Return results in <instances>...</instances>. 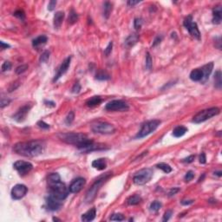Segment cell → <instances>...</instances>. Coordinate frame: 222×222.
Segmentation results:
<instances>
[{"mask_svg":"<svg viewBox=\"0 0 222 222\" xmlns=\"http://www.w3.org/2000/svg\"><path fill=\"white\" fill-rule=\"evenodd\" d=\"M207 161V157H206V154L204 153H201V155H200V162L201 164H205Z\"/></svg>","mask_w":222,"mask_h":222,"instance_id":"obj_51","label":"cell"},{"mask_svg":"<svg viewBox=\"0 0 222 222\" xmlns=\"http://www.w3.org/2000/svg\"><path fill=\"white\" fill-rule=\"evenodd\" d=\"M80 90H81V85H80V83L77 82V83H76L74 84V86H73V88H72V93L77 94V93L80 92Z\"/></svg>","mask_w":222,"mask_h":222,"instance_id":"obj_46","label":"cell"},{"mask_svg":"<svg viewBox=\"0 0 222 222\" xmlns=\"http://www.w3.org/2000/svg\"><path fill=\"white\" fill-rule=\"evenodd\" d=\"M30 108H31V106H30V104H26V105L23 106V107H22L21 109H19L18 111L13 116L14 120L17 121V122H21L24 121L26 116H27L29 111L30 109Z\"/></svg>","mask_w":222,"mask_h":222,"instance_id":"obj_13","label":"cell"},{"mask_svg":"<svg viewBox=\"0 0 222 222\" xmlns=\"http://www.w3.org/2000/svg\"><path fill=\"white\" fill-rule=\"evenodd\" d=\"M213 23L215 24H220L222 18V10L220 6L215 7L214 9L213 10Z\"/></svg>","mask_w":222,"mask_h":222,"instance_id":"obj_19","label":"cell"},{"mask_svg":"<svg viewBox=\"0 0 222 222\" xmlns=\"http://www.w3.org/2000/svg\"><path fill=\"white\" fill-rule=\"evenodd\" d=\"M13 150L17 154L25 157H35L43 154L44 150V143L42 141L18 142L14 146Z\"/></svg>","mask_w":222,"mask_h":222,"instance_id":"obj_1","label":"cell"},{"mask_svg":"<svg viewBox=\"0 0 222 222\" xmlns=\"http://www.w3.org/2000/svg\"><path fill=\"white\" fill-rule=\"evenodd\" d=\"M61 180V177L57 173H50L48 176V182L49 183H54Z\"/></svg>","mask_w":222,"mask_h":222,"instance_id":"obj_33","label":"cell"},{"mask_svg":"<svg viewBox=\"0 0 222 222\" xmlns=\"http://www.w3.org/2000/svg\"><path fill=\"white\" fill-rule=\"evenodd\" d=\"M49 195L55 197L56 199L60 200V201H63L64 199L67 198L68 194H69V190L67 189V187L65 186L64 183H62V181H57V182H54V183H49Z\"/></svg>","mask_w":222,"mask_h":222,"instance_id":"obj_3","label":"cell"},{"mask_svg":"<svg viewBox=\"0 0 222 222\" xmlns=\"http://www.w3.org/2000/svg\"><path fill=\"white\" fill-rule=\"evenodd\" d=\"M142 25V19L141 18H135L134 21V27L136 30H140Z\"/></svg>","mask_w":222,"mask_h":222,"instance_id":"obj_42","label":"cell"},{"mask_svg":"<svg viewBox=\"0 0 222 222\" xmlns=\"http://www.w3.org/2000/svg\"><path fill=\"white\" fill-rule=\"evenodd\" d=\"M59 138L62 140V141L72 144V145L77 146L78 148L88 145L89 143L92 142L93 141L90 140L86 135L82 133H67V134H60L58 135Z\"/></svg>","mask_w":222,"mask_h":222,"instance_id":"obj_2","label":"cell"},{"mask_svg":"<svg viewBox=\"0 0 222 222\" xmlns=\"http://www.w3.org/2000/svg\"><path fill=\"white\" fill-rule=\"evenodd\" d=\"M92 166L94 168H96L97 170H103L106 168L107 166V162H106V160L103 158H100V159L95 160L93 162H92Z\"/></svg>","mask_w":222,"mask_h":222,"instance_id":"obj_23","label":"cell"},{"mask_svg":"<svg viewBox=\"0 0 222 222\" xmlns=\"http://www.w3.org/2000/svg\"><path fill=\"white\" fill-rule=\"evenodd\" d=\"M70 61H71V57L69 56V57H67L62 63L61 64V66H60V68L58 69V71H57V73H56V75L54 77V79H53V82H56V81H57L61 76H62V75H64L66 72H67V70L69 69V65H70Z\"/></svg>","mask_w":222,"mask_h":222,"instance_id":"obj_16","label":"cell"},{"mask_svg":"<svg viewBox=\"0 0 222 222\" xmlns=\"http://www.w3.org/2000/svg\"><path fill=\"white\" fill-rule=\"evenodd\" d=\"M91 129L94 133L102 135H111L116 132V128L113 125L103 122H98L97 123H94L91 126Z\"/></svg>","mask_w":222,"mask_h":222,"instance_id":"obj_8","label":"cell"},{"mask_svg":"<svg viewBox=\"0 0 222 222\" xmlns=\"http://www.w3.org/2000/svg\"><path fill=\"white\" fill-rule=\"evenodd\" d=\"M141 201V198L139 195L135 194V195H133L128 199V204L130 206H135V205H138Z\"/></svg>","mask_w":222,"mask_h":222,"instance_id":"obj_29","label":"cell"},{"mask_svg":"<svg viewBox=\"0 0 222 222\" xmlns=\"http://www.w3.org/2000/svg\"><path fill=\"white\" fill-rule=\"evenodd\" d=\"M0 44H1V49H7V48H10V45H9V44H7V43H5L4 42H0Z\"/></svg>","mask_w":222,"mask_h":222,"instance_id":"obj_56","label":"cell"},{"mask_svg":"<svg viewBox=\"0 0 222 222\" xmlns=\"http://www.w3.org/2000/svg\"><path fill=\"white\" fill-rule=\"evenodd\" d=\"M203 77V73L201 69H195L192 70L190 73V79L194 82H201V80Z\"/></svg>","mask_w":222,"mask_h":222,"instance_id":"obj_24","label":"cell"},{"mask_svg":"<svg viewBox=\"0 0 222 222\" xmlns=\"http://www.w3.org/2000/svg\"><path fill=\"white\" fill-rule=\"evenodd\" d=\"M74 118H75V113H74V111H70L69 114H68L66 119H65V122L68 125L71 124L73 122V121H74Z\"/></svg>","mask_w":222,"mask_h":222,"instance_id":"obj_38","label":"cell"},{"mask_svg":"<svg viewBox=\"0 0 222 222\" xmlns=\"http://www.w3.org/2000/svg\"><path fill=\"white\" fill-rule=\"evenodd\" d=\"M139 3H141V1H133V0H129V1H128V6H135V5H137V4H139Z\"/></svg>","mask_w":222,"mask_h":222,"instance_id":"obj_53","label":"cell"},{"mask_svg":"<svg viewBox=\"0 0 222 222\" xmlns=\"http://www.w3.org/2000/svg\"><path fill=\"white\" fill-rule=\"evenodd\" d=\"M179 190H180V189H179L178 187H173V188H172V189L169 191V196H173V195H174L176 193L179 192Z\"/></svg>","mask_w":222,"mask_h":222,"instance_id":"obj_52","label":"cell"},{"mask_svg":"<svg viewBox=\"0 0 222 222\" xmlns=\"http://www.w3.org/2000/svg\"><path fill=\"white\" fill-rule=\"evenodd\" d=\"M28 188L25 185L23 184H17L16 186H14L13 188L11 189V197L14 200H20L23 197L25 196V194H27Z\"/></svg>","mask_w":222,"mask_h":222,"instance_id":"obj_12","label":"cell"},{"mask_svg":"<svg viewBox=\"0 0 222 222\" xmlns=\"http://www.w3.org/2000/svg\"><path fill=\"white\" fill-rule=\"evenodd\" d=\"M173 214V212L171 211V210H167L166 213L164 214V216H163V219H162V220L163 221H167L170 218H171V215Z\"/></svg>","mask_w":222,"mask_h":222,"instance_id":"obj_47","label":"cell"},{"mask_svg":"<svg viewBox=\"0 0 222 222\" xmlns=\"http://www.w3.org/2000/svg\"><path fill=\"white\" fill-rule=\"evenodd\" d=\"M160 208H161V203L159 201H153L150 204V210L153 212H157Z\"/></svg>","mask_w":222,"mask_h":222,"instance_id":"obj_36","label":"cell"},{"mask_svg":"<svg viewBox=\"0 0 222 222\" xmlns=\"http://www.w3.org/2000/svg\"><path fill=\"white\" fill-rule=\"evenodd\" d=\"M78 20V15L74 10H71L69 15V23L70 24H75Z\"/></svg>","mask_w":222,"mask_h":222,"instance_id":"obj_34","label":"cell"},{"mask_svg":"<svg viewBox=\"0 0 222 222\" xmlns=\"http://www.w3.org/2000/svg\"><path fill=\"white\" fill-rule=\"evenodd\" d=\"M112 48H113V43L110 42L109 43V45L106 47V49H104V54L106 56H108L111 53V51H112Z\"/></svg>","mask_w":222,"mask_h":222,"instance_id":"obj_44","label":"cell"},{"mask_svg":"<svg viewBox=\"0 0 222 222\" xmlns=\"http://www.w3.org/2000/svg\"><path fill=\"white\" fill-rule=\"evenodd\" d=\"M112 11V5L109 2H105L103 5V16L106 18H109Z\"/></svg>","mask_w":222,"mask_h":222,"instance_id":"obj_30","label":"cell"},{"mask_svg":"<svg viewBox=\"0 0 222 222\" xmlns=\"http://www.w3.org/2000/svg\"><path fill=\"white\" fill-rule=\"evenodd\" d=\"M214 82H215V87L218 89H220L222 86V81H221V72L220 70H218L214 75Z\"/></svg>","mask_w":222,"mask_h":222,"instance_id":"obj_31","label":"cell"},{"mask_svg":"<svg viewBox=\"0 0 222 222\" xmlns=\"http://www.w3.org/2000/svg\"><path fill=\"white\" fill-rule=\"evenodd\" d=\"M184 26L187 28L189 34L191 35L193 37L200 40L201 39V32L199 30V28L197 24L193 21V17L192 16H188L185 18V20L183 22Z\"/></svg>","mask_w":222,"mask_h":222,"instance_id":"obj_9","label":"cell"},{"mask_svg":"<svg viewBox=\"0 0 222 222\" xmlns=\"http://www.w3.org/2000/svg\"><path fill=\"white\" fill-rule=\"evenodd\" d=\"M11 69V63L10 62H5L3 64H2V71H8V70H10V69Z\"/></svg>","mask_w":222,"mask_h":222,"instance_id":"obj_43","label":"cell"},{"mask_svg":"<svg viewBox=\"0 0 222 222\" xmlns=\"http://www.w3.org/2000/svg\"><path fill=\"white\" fill-rule=\"evenodd\" d=\"M214 69V62H208V64L204 65L202 68H201V70H202V73H203V77L201 80V82L202 83H206L208 81V79L209 78V76L210 74L212 73V70Z\"/></svg>","mask_w":222,"mask_h":222,"instance_id":"obj_18","label":"cell"},{"mask_svg":"<svg viewBox=\"0 0 222 222\" xmlns=\"http://www.w3.org/2000/svg\"><path fill=\"white\" fill-rule=\"evenodd\" d=\"M86 183V180L83 178H77L76 180H73V182L70 184V186L69 187V191L72 194H76L78 193L82 190V188L83 186L85 185Z\"/></svg>","mask_w":222,"mask_h":222,"instance_id":"obj_14","label":"cell"},{"mask_svg":"<svg viewBox=\"0 0 222 222\" xmlns=\"http://www.w3.org/2000/svg\"><path fill=\"white\" fill-rule=\"evenodd\" d=\"M47 40H48L47 36H44V35H42V36H37V37H36L35 39H33V41H32V45H33V47L37 48V47L41 46L43 44L46 43Z\"/></svg>","mask_w":222,"mask_h":222,"instance_id":"obj_25","label":"cell"},{"mask_svg":"<svg viewBox=\"0 0 222 222\" xmlns=\"http://www.w3.org/2000/svg\"><path fill=\"white\" fill-rule=\"evenodd\" d=\"M194 158H195L194 155H190V156H188L187 158H185V159L182 160V161H183V162H186V163H191V162L194 161Z\"/></svg>","mask_w":222,"mask_h":222,"instance_id":"obj_50","label":"cell"},{"mask_svg":"<svg viewBox=\"0 0 222 222\" xmlns=\"http://www.w3.org/2000/svg\"><path fill=\"white\" fill-rule=\"evenodd\" d=\"M156 166L160 168V169H161L164 173H169L172 172V167L169 166L168 164H166V163H163V162H161V163H159V164H157Z\"/></svg>","mask_w":222,"mask_h":222,"instance_id":"obj_32","label":"cell"},{"mask_svg":"<svg viewBox=\"0 0 222 222\" xmlns=\"http://www.w3.org/2000/svg\"><path fill=\"white\" fill-rule=\"evenodd\" d=\"M111 173H105L104 175H102L101 177H99L96 180V182L92 185V187H90V189H89V191L87 192L86 197H85V201H87V202H91V201L96 198L97 192L99 191L100 187H102L104 182L110 177V175H112Z\"/></svg>","mask_w":222,"mask_h":222,"instance_id":"obj_4","label":"cell"},{"mask_svg":"<svg viewBox=\"0 0 222 222\" xmlns=\"http://www.w3.org/2000/svg\"><path fill=\"white\" fill-rule=\"evenodd\" d=\"M96 78L97 80L104 81V80H109L110 78V76L104 70H99L96 75Z\"/></svg>","mask_w":222,"mask_h":222,"instance_id":"obj_28","label":"cell"},{"mask_svg":"<svg viewBox=\"0 0 222 222\" xmlns=\"http://www.w3.org/2000/svg\"><path fill=\"white\" fill-rule=\"evenodd\" d=\"M216 173V174H217V175H219V176H221V172H220H220H216V173Z\"/></svg>","mask_w":222,"mask_h":222,"instance_id":"obj_59","label":"cell"},{"mask_svg":"<svg viewBox=\"0 0 222 222\" xmlns=\"http://www.w3.org/2000/svg\"><path fill=\"white\" fill-rule=\"evenodd\" d=\"M139 40V36L137 34H131L129 35L126 40H125V47L126 48H131L133 47Z\"/></svg>","mask_w":222,"mask_h":222,"instance_id":"obj_20","label":"cell"},{"mask_svg":"<svg viewBox=\"0 0 222 222\" xmlns=\"http://www.w3.org/2000/svg\"><path fill=\"white\" fill-rule=\"evenodd\" d=\"M187 132V128L186 127H184V126H177L174 129H173V135L174 137H177V138H179V137H181V136H183Z\"/></svg>","mask_w":222,"mask_h":222,"instance_id":"obj_26","label":"cell"},{"mask_svg":"<svg viewBox=\"0 0 222 222\" xmlns=\"http://www.w3.org/2000/svg\"><path fill=\"white\" fill-rule=\"evenodd\" d=\"M10 100H7V99H2V101H1V108L3 109L5 106H6L8 104L10 103Z\"/></svg>","mask_w":222,"mask_h":222,"instance_id":"obj_54","label":"cell"},{"mask_svg":"<svg viewBox=\"0 0 222 222\" xmlns=\"http://www.w3.org/2000/svg\"><path fill=\"white\" fill-rule=\"evenodd\" d=\"M161 41V37H160V36H157L156 38H155V40L154 42V43H153V46L154 47V46H156L157 44H159L160 43Z\"/></svg>","mask_w":222,"mask_h":222,"instance_id":"obj_55","label":"cell"},{"mask_svg":"<svg viewBox=\"0 0 222 222\" xmlns=\"http://www.w3.org/2000/svg\"><path fill=\"white\" fill-rule=\"evenodd\" d=\"M102 103V98L100 97H91L90 99H89L87 102H86V104H87V106H89V107H95V106H97V105H99V104Z\"/></svg>","mask_w":222,"mask_h":222,"instance_id":"obj_27","label":"cell"},{"mask_svg":"<svg viewBox=\"0 0 222 222\" xmlns=\"http://www.w3.org/2000/svg\"><path fill=\"white\" fill-rule=\"evenodd\" d=\"M160 121H159V120H152V121L146 122L142 125L141 130L139 131L137 135H136V138L141 139L146 137L149 134L155 131L157 129V128L160 126Z\"/></svg>","mask_w":222,"mask_h":222,"instance_id":"obj_7","label":"cell"},{"mask_svg":"<svg viewBox=\"0 0 222 222\" xmlns=\"http://www.w3.org/2000/svg\"><path fill=\"white\" fill-rule=\"evenodd\" d=\"M96 215H97L96 208H91V209L89 210L88 212H86L85 214H83L82 215V220L85 222L92 221V220L96 218Z\"/></svg>","mask_w":222,"mask_h":222,"instance_id":"obj_21","label":"cell"},{"mask_svg":"<svg viewBox=\"0 0 222 222\" xmlns=\"http://www.w3.org/2000/svg\"><path fill=\"white\" fill-rule=\"evenodd\" d=\"M204 177H205V173H204V174L202 175V177H201V178L199 179V182H201V181H202V180L204 179Z\"/></svg>","mask_w":222,"mask_h":222,"instance_id":"obj_58","label":"cell"},{"mask_svg":"<svg viewBox=\"0 0 222 222\" xmlns=\"http://www.w3.org/2000/svg\"><path fill=\"white\" fill-rule=\"evenodd\" d=\"M37 125H38L39 128H43V129H48V128H49V125L48 123H45L43 121H39V122H37Z\"/></svg>","mask_w":222,"mask_h":222,"instance_id":"obj_48","label":"cell"},{"mask_svg":"<svg viewBox=\"0 0 222 222\" xmlns=\"http://www.w3.org/2000/svg\"><path fill=\"white\" fill-rule=\"evenodd\" d=\"M14 16H15L16 17H17V18L21 19V20H24V18H25V14H24V12L23 11H21V10L17 11L14 13Z\"/></svg>","mask_w":222,"mask_h":222,"instance_id":"obj_41","label":"cell"},{"mask_svg":"<svg viewBox=\"0 0 222 222\" xmlns=\"http://www.w3.org/2000/svg\"><path fill=\"white\" fill-rule=\"evenodd\" d=\"M49 51L48 50H45L43 54L41 55L40 56V62H46L47 61L49 60Z\"/></svg>","mask_w":222,"mask_h":222,"instance_id":"obj_40","label":"cell"},{"mask_svg":"<svg viewBox=\"0 0 222 222\" xmlns=\"http://www.w3.org/2000/svg\"><path fill=\"white\" fill-rule=\"evenodd\" d=\"M153 177V170L151 168H143L135 173L133 181L136 185H144L147 183Z\"/></svg>","mask_w":222,"mask_h":222,"instance_id":"obj_6","label":"cell"},{"mask_svg":"<svg viewBox=\"0 0 222 222\" xmlns=\"http://www.w3.org/2000/svg\"><path fill=\"white\" fill-rule=\"evenodd\" d=\"M64 18V12L63 11H57L54 16V27L55 29H59L61 27L62 21Z\"/></svg>","mask_w":222,"mask_h":222,"instance_id":"obj_22","label":"cell"},{"mask_svg":"<svg viewBox=\"0 0 222 222\" xmlns=\"http://www.w3.org/2000/svg\"><path fill=\"white\" fill-rule=\"evenodd\" d=\"M14 168L18 172L20 175H25L32 169V164L24 160H17L13 164Z\"/></svg>","mask_w":222,"mask_h":222,"instance_id":"obj_11","label":"cell"},{"mask_svg":"<svg viewBox=\"0 0 222 222\" xmlns=\"http://www.w3.org/2000/svg\"><path fill=\"white\" fill-rule=\"evenodd\" d=\"M194 202V201L193 200H191V201H181V204L182 205H190V204H192Z\"/></svg>","mask_w":222,"mask_h":222,"instance_id":"obj_57","label":"cell"},{"mask_svg":"<svg viewBox=\"0 0 222 222\" xmlns=\"http://www.w3.org/2000/svg\"><path fill=\"white\" fill-rule=\"evenodd\" d=\"M103 149H106V147L104 144H100V143H94V141L89 143L88 145L79 148V150L83 153H90L93 152V151H97V150H103Z\"/></svg>","mask_w":222,"mask_h":222,"instance_id":"obj_15","label":"cell"},{"mask_svg":"<svg viewBox=\"0 0 222 222\" xmlns=\"http://www.w3.org/2000/svg\"><path fill=\"white\" fill-rule=\"evenodd\" d=\"M194 178V173L193 171H188L187 173H186V175H185V180L186 181H190V180H192Z\"/></svg>","mask_w":222,"mask_h":222,"instance_id":"obj_45","label":"cell"},{"mask_svg":"<svg viewBox=\"0 0 222 222\" xmlns=\"http://www.w3.org/2000/svg\"><path fill=\"white\" fill-rule=\"evenodd\" d=\"M27 69H28L27 64H23V65L18 66V67L16 69L15 71H16V74H17V75H21V74H23L24 72H25Z\"/></svg>","mask_w":222,"mask_h":222,"instance_id":"obj_39","label":"cell"},{"mask_svg":"<svg viewBox=\"0 0 222 222\" xmlns=\"http://www.w3.org/2000/svg\"><path fill=\"white\" fill-rule=\"evenodd\" d=\"M153 66V61L151 55L149 52L147 53V57H146V68L147 70H151Z\"/></svg>","mask_w":222,"mask_h":222,"instance_id":"obj_35","label":"cell"},{"mask_svg":"<svg viewBox=\"0 0 222 222\" xmlns=\"http://www.w3.org/2000/svg\"><path fill=\"white\" fill-rule=\"evenodd\" d=\"M220 109L219 108H210L208 109H204V110L200 111L196 116H194L193 118V122L194 123H201L206 122L208 119H211L215 116L220 114Z\"/></svg>","mask_w":222,"mask_h":222,"instance_id":"obj_5","label":"cell"},{"mask_svg":"<svg viewBox=\"0 0 222 222\" xmlns=\"http://www.w3.org/2000/svg\"><path fill=\"white\" fill-rule=\"evenodd\" d=\"M124 220L125 217L122 214H114L110 217V220H114V221H122Z\"/></svg>","mask_w":222,"mask_h":222,"instance_id":"obj_37","label":"cell"},{"mask_svg":"<svg viewBox=\"0 0 222 222\" xmlns=\"http://www.w3.org/2000/svg\"><path fill=\"white\" fill-rule=\"evenodd\" d=\"M105 109L109 111H127L129 107L122 100H113L106 104Z\"/></svg>","mask_w":222,"mask_h":222,"instance_id":"obj_10","label":"cell"},{"mask_svg":"<svg viewBox=\"0 0 222 222\" xmlns=\"http://www.w3.org/2000/svg\"><path fill=\"white\" fill-rule=\"evenodd\" d=\"M56 5V1H55V0H51V1L49 3L48 9L49 11H53V10L55 9Z\"/></svg>","mask_w":222,"mask_h":222,"instance_id":"obj_49","label":"cell"},{"mask_svg":"<svg viewBox=\"0 0 222 222\" xmlns=\"http://www.w3.org/2000/svg\"><path fill=\"white\" fill-rule=\"evenodd\" d=\"M47 207L50 211H56L62 207V201L56 199L55 197L49 195V197L46 199Z\"/></svg>","mask_w":222,"mask_h":222,"instance_id":"obj_17","label":"cell"}]
</instances>
